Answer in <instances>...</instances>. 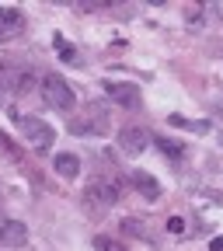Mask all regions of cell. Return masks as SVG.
Wrapping results in <instances>:
<instances>
[{
  "label": "cell",
  "instance_id": "1",
  "mask_svg": "<svg viewBox=\"0 0 223 251\" xmlns=\"http://www.w3.org/2000/svg\"><path fill=\"white\" fill-rule=\"evenodd\" d=\"M119 192H122V185H119V178H91L87 181V188H84V209L91 213V216H101L108 206H115L119 202Z\"/></svg>",
  "mask_w": 223,
  "mask_h": 251
},
{
  "label": "cell",
  "instance_id": "2",
  "mask_svg": "<svg viewBox=\"0 0 223 251\" xmlns=\"http://www.w3.org/2000/svg\"><path fill=\"white\" fill-rule=\"evenodd\" d=\"M42 101L49 105V108H56V112H70L74 105H77V98H74V87L63 80L59 74H46L42 77Z\"/></svg>",
  "mask_w": 223,
  "mask_h": 251
},
{
  "label": "cell",
  "instance_id": "3",
  "mask_svg": "<svg viewBox=\"0 0 223 251\" xmlns=\"http://www.w3.org/2000/svg\"><path fill=\"white\" fill-rule=\"evenodd\" d=\"M14 122L21 126L25 140L35 147V150H49V143H56V129H52V126H46L42 119H25V115H14Z\"/></svg>",
  "mask_w": 223,
  "mask_h": 251
},
{
  "label": "cell",
  "instance_id": "4",
  "mask_svg": "<svg viewBox=\"0 0 223 251\" xmlns=\"http://www.w3.org/2000/svg\"><path fill=\"white\" fill-rule=\"evenodd\" d=\"M115 143H119V150H122L125 157H140V153L153 143V136L143 129V126H122L119 136H115Z\"/></svg>",
  "mask_w": 223,
  "mask_h": 251
},
{
  "label": "cell",
  "instance_id": "5",
  "mask_svg": "<svg viewBox=\"0 0 223 251\" xmlns=\"http://www.w3.org/2000/svg\"><path fill=\"white\" fill-rule=\"evenodd\" d=\"M101 87H105V94H108L115 105H122V108H140V87H133V84H115V80H105Z\"/></svg>",
  "mask_w": 223,
  "mask_h": 251
},
{
  "label": "cell",
  "instance_id": "6",
  "mask_svg": "<svg viewBox=\"0 0 223 251\" xmlns=\"http://www.w3.org/2000/svg\"><path fill=\"white\" fill-rule=\"evenodd\" d=\"M0 244H4V248L28 244V227L21 224V220H0Z\"/></svg>",
  "mask_w": 223,
  "mask_h": 251
},
{
  "label": "cell",
  "instance_id": "7",
  "mask_svg": "<svg viewBox=\"0 0 223 251\" xmlns=\"http://www.w3.org/2000/svg\"><path fill=\"white\" fill-rule=\"evenodd\" d=\"M25 31V14L18 7H0V42Z\"/></svg>",
  "mask_w": 223,
  "mask_h": 251
},
{
  "label": "cell",
  "instance_id": "8",
  "mask_svg": "<svg viewBox=\"0 0 223 251\" xmlns=\"http://www.w3.org/2000/svg\"><path fill=\"white\" fill-rule=\"evenodd\" d=\"M133 188H136L147 202H157V199H161V181H157L153 175H147V171H133Z\"/></svg>",
  "mask_w": 223,
  "mask_h": 251
},
{
  "label": "cell",
  "instance_id": "9",
  "mask_svg": "<svg viewBox=\"0 0 223 251\" xmlns=\"http://www.w3.org/2000/svg\"><path fill=\"white\" fill-rule=\"evenodd\" d=\"M52 168H56V171H59L63 178L70 181V178H77V175H80V157H77V153H67V150H63V153H56V157H52Z\"/></svg>",
  "mask_w": 223,
  "mask_h": 251
},
{
  "label": "cell",
  "instance_id": "10",
  "mask_svg": "<svg viewBox=\"0 0 223 251\" xmlns=\"http://www.w3.org/2000/svg\"><path fill=\"white\" fill-rule=\"evenodd\" d=\"M171 126H178V129H188V133H209V122L206 119H185V115H168Z\"/></svg>",
  "mask_w": 223,
  "mask_h": 251
},
{
  "label": "cell",
  "instance_id": "11",
  "mask_svg": "<svg viewBox=\"0 0 223 251\" xmlns=\"http://www.w3.org/2000/svg\"><path fill=\"white\" fill-rule=\"evenodd\" d=\"M35 84H39V80H35V74H31V70H14V91H18V94H28Z\"/></svg>",
  "mask_w": 223,
  "mask_h": 251
},
{
  "label": "cell",
  "instance_id": "12",
  "mask_svg": "<svg viewBox=\"0 0 223 251\" xmlns=\"http://www.w3.org/2000/svg\"><path fill=\"white\" fill-rule=\"evenodd\" d=\"M122 234H129V237H147V224L136 216H125L122 220Z\"/></svg>",
  "mask_w": 223,
  "mask_h": 251
},
{
  "label": "cell",
  "instance_id": "13",
  "mask_svg": "<svg viewBox=\"0 0 223 251\" xmlns=\"http://www.w3.org/2000/svg\"><path fill=\"white\" fill-rule=\"evenodd\" d=\"M56 52H59L63 59H67V63H80V59H77V49H74L67 39H59V35H56Z\"/></svg>",
  "mask_w": 223,
  "mask_h": 251
},
{
  "label": "cell",
  "instance_id": "14",
  "mask_svg": "<svg viewBox=\"0 0 223 251\" xmlns=\"http://www.w3.org/2000/svg\"><path fill=\"white\" fill-rule=\"evenodd\" d=\"M94 251H125L119 241H112V237H105V234H98L94 237Z\"/></svg>",
  "mask_w": 223,
  "mask_h": 251
},
{
  "label": "cell",
  "instance_id": "15",
  "mask_svg": "<svg viewBox=\"0 0 223 251\" xmlns=\"http://www.w3.org/2000/svg\"><path fill=\"white\" fill-rule=\"evenodd\" d=\"M153 143L164 150V157H181V147H178V143H171V140H153Z\"/></svg>",
  "mask_w": 223,
  "mask_h": 251
},
{
  "label": "cell",
  "instance_id": "16",
  "mask_svg": "<svg viewBox=\"0 0 223 251\" xmlns=\"http://www.w3.org/2000/svg\"><path fill=\"white\" fill-rule=\"evenodd\" d=\"M168 234H174V237L185 234V220H181V216H171V220H168Z\"/></svg>",
  "mask_w": 223,
  "mask_h": 251
},
{
  "label": "cell",
  "instance_id": "17",
  "mask_svg": "<svg viewBox=\"0 0 223 251\" xmlns=\"http://www.w3.org/2000/svg\"><path fill=\"white\" fill-rule=\"evenodd\" d=\"M209 251H223V237H213L209 241Z\"/></svg>",
  "mask_w": 223,
  "mask_h": 251
}]
</instances>
